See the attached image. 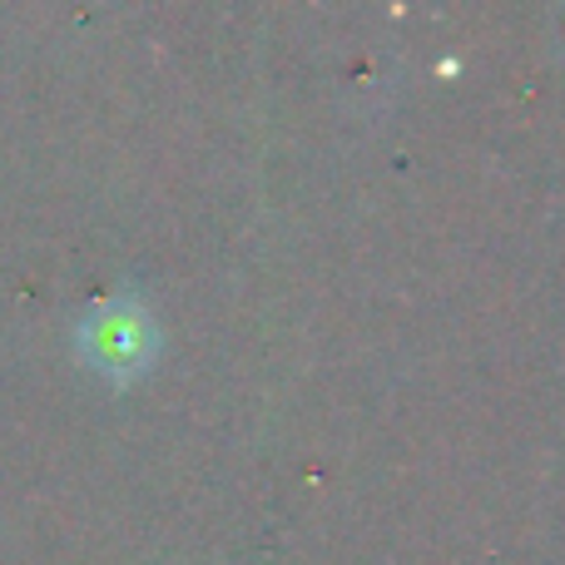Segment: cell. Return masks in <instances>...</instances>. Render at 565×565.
Here are the masks:
<instances>
[{"mask_svg": "<svg viewBox=\"0 0 565 565\" xmlns=\"http://www.w3.org/2000/svg\"><path fill=\"white\" fill-rule=\"evenodd\" d=\"M75 342L95 372H105L109 382H129L149 367V358H154V348H159V332H154V322H149L145 302L105 298L79 318Z\"/></svg>", "mask_w": 565, "mask_h": 565, "instance_id": "cell-1", "label": "cell"}]
</instances>
